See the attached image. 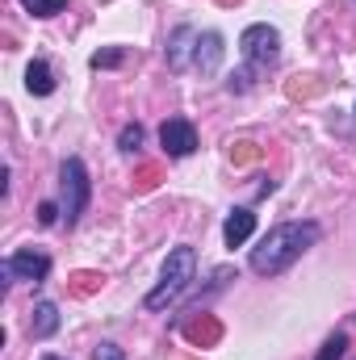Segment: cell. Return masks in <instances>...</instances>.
I'll return each mask as SVG.
<instances>
[{"mask_svg": "<svg viewBox=\"0 0 356 360\" xmlns=\"http://www.w3.org/2000/svg\"><path fill=\"white\" fill-rule=\"evenodd\" d=\"M59 331V306L55 302H38L34 306V319H30V335L34 340H51Z\"/></svg>", "mask_w": 356, "mask_h": 360, "instance_id": "10", "label": "cell"}, {"mask_svg": "<svg viewBox=\"0 0 356 360\" xmlns=\"http://www.w3.org/2000/svg\"><path fill=\"white\" fill-rule=\"evenodd\" d=\"M25 89L34 92V96H51V92H55V72H51L46 59H34V63L25 68Z\"/></svg>", "mask_w": 356, "mask_h": 360, "instance_id": "11", "label": "cell"}, {"mask_svg": "<svg viewBox=\"0 0 356 360\" xmlns=\"http://www.w3.org/2000/svg\"><path fill=\"white\" fill-rule=\"evenodd\" d=\"M0 272H4V281H34V285H42L51 276V256L38 252V248H21V252L4 256Z\"/></svg>", "mask_w": 356, "mask_h": 360, "instance_id": "5", "label": "cell"}, {"mask_svg": "<svg viewBox=\"0 0 356 360\" xmlns=\"http://www.w3.org/2000/svg\"><path fill=\"white\" fill-rule=\"evenodd\" d=\"M184 335H189L193 344H201V340H218V323H205V327H184Z\"/></svg>", "mask_w": 356, "mask_h": 360, "instance_id": "17", "label": "cell"}, {"mask_svg": "<svg viewBox=\"0 0 356 360\" xmlns=\"http://www.w3.org/2000/svg\"><path fill=\"white\" fill-rule=\"evenodd\" d=\"M252 155H256V151H252V143H239V151H235V160H239V164H248Z\"/></svg>", "mask_w": 356, "mask_h": 360, "instance_id": "19", "label": "cell"}, {"mask_svg": "<svg viewBox=\"0 0 356 360\" xmlns=\"http://www.w3.org/2000/svg\"><path fill=\"white\" fill-rule=\"evenodd\" d=\"M222 4H231V0H222Z\"/></svg>", "mask_w": 356, "mask_h": 360, "instance_id": "21", "label": "cell"}, {"mask_svg": "<svg viewBox=\"0 0 356 360\" xmlns=\"http://www.w3.org/2000/svg\"><path fill=\"white\" fill-rule=\"evenodd\" d=\"M319 239H323L319 222H276L265 239L252 248V272L256 276H276V272L289 269L293 260H302Z\"/></svg>", "mask_w": 356, "mask_h": 360, "instance_id": "1", "label": "cell"}, {"mask_svg": "<svg viewBox=\"0 0 356 360\" xmlns=\"http://www.w3.org/2000/svg\"><path fill=\"white\" fill-rule=\"evenodd\" d=\"M193 276H197V252L189 248V243H180L168 252V260H164V272H160V285L147 293V310H168L172 302L184 297V289L193 285Z\"/></svg>", "mask_w": 356, "mask_h": 360, "instance_id": "2", "label": "cell"}, {"mask_svg": "<svg viewBox=\"0 0 356 360\" xmlns=\"http://www.w3.org/2000/svg\"><path fill=\"white\" fill-rule=\"evenodd\" d=\"M92 360H126V352H122L117 344H96V348H92Z\"/></svg>", "mask_w": 356, "mask_h": 360, "instance_id": "18", "label": "cell"}, {"mask_svg": "<svg viewBox=\"0 0 356 360\" xmlns=\"http://www.w3.org/2000/svg\"><path fill=\"white\" fill-rule=\"evenodd\" d=\"M42 360H63V356H42Z\"/></svg>", "mask_w": 356, "mask_h": 360, "instance_id": "20", "label": "cell"}, {"mask_svg": "<svg viewBox=\"0 0 356 360\" xmlns=\"http://www.w3.org/2000/svg\"><path fill=\"white\" fill-rule=\"evenodd\" d=\"M218 63H222V34L205 30V34L197 38V55H193V68H197L201 76H214V72H218Z\"/></svg>", "mask_w": 356, "mask_h": 360, "instance_id": "8", "label": "cell"}, {"mask_svg": "<svg viewBox=\"0 0 356 360\" xmlns=\"http://www.w3.org/2000/svg\"><path fill=\"white\" fill-rule=\"evenodd\" d=\"M252 231H256V214L252 210H231L227 214V222H222V239H227V248H243L248 239H252Z\"/></svg>", "mask_w": 356, "mask_h": 360, "instance_id": "9", "label": "cell"}, {"mask_svg": "<svg viewBox=\"0 0 356 360\" xmlns=\"http://www.w3.org/2000/svg\"><path fill=\"white\" fill-rule=\"evenodd\" d=\"M122 59H126V51H117V46H113V51H96V55H92L89 63L96 68V72H101V68H117Z\"/></svg>", "mask_w": 356, "mask_h": 360, "instance_id": "15", "label": "cell"}, {"mask_svg": "<svg viewBox=\"0 0 356 360\" xmlns=\"http://www.w3.org/2000/svg\"><path fill=\"white\" fill-rule=\"evenodd\" d=\"M344 352H348V335L336 331V335H327V344L319 348V356L314 360H344Z\"/></svg>", "mask_w": 356, "mask_h": 360, "instance_id": "12", "label": "cell"}, {"mask_svg": "<svg viewBox=\"0 0 356 360\" xmlns=\"http://www.w3.org/2000/svg\"><path fill=\"white\" fill-rule=\"evenodd\" d=\"M197 38H201V34H197L193 25H180L177 34L168 38V68H172V72H184V68H189V55H197Z\"/></svg>", "mask_w": 356, "mask_h": 360, "instance_id": "7", "label": "cell"}, {"mask_svg": "<svg viewBox=\"0 0 356 360\" xmlns=\"http://www.w3.org/2000/svg\"><path fill=\"white\" fill-rule=\"evenodd\" d=\"M160 143H164V155L184 160V155L197 151V130H193L189 117H168V122L160 126Z\"/></svg>", "mask_w": 356, "mask_h": 360, "instance_id": "6", "label": "cell"}, {"mask_svg": "<svg viewBox=\"0 0 356 360\" xmlns=\"http://www.w3.org/2000/svg\"><path fill=\"white\" fill-rule=\"evenodd\" d=\"M89 197H92V180H89V168L80 155H68L63 168H59V210H63V222L76 226L80 214L89 210Z\"/></svg>", "mask_w": 356, "mask_h": 360, "instance_id": "3", "label": "cell"}, {"mask_svg": "<svg viewBox=\"0 0 356 360\" xmlns=\"http://www.w3.org/2000/svg\"><path fill=\"white\" fill-rule=\"evenodd\" d=\"M117 147H122V151H139V147H143V126H139V122L122 126V134H117Z\"/></svg>", "mask_w": 356, "mask_h": 360, "instance_id": "13", "label": "cell"}, {"mask_svg": "<svg viewBox=\"0 0 356 360\" xmlns=\"http://www.w3.org/2000/svg\"><path fill=\"white\" fill-rule=\"evenodd\" d=\"M38 222H42V226H55V222H63V210H59V201H42V205H38Z\"/></svg>", "mask_w": 356, "mask_h": 360, "instance_id": "16", "label": "cell"}, {"mask_svg": "<svg viewBox=\"0 0 356 360\" xmlns=\"http://www.w3.org/2000/svg\"><path fill=\"white\" fill-rule=\"evenodd\" d=\"M239 51H243V63L260 76L268 68H276V59H281V34L265 21H256L239 34Z\"/></svg>", "mask_w": 356, "mask_h": 360, "instance_id": "4", "label": "cell"}, {"mask_svg": "<svg viewBox=\"0 0 356 360\" xmlns=\"http://www.w3.org/2000/svg\"><path fill=\"white\" fill-rule=\"evenodd\" d=\"M34 17H55V13H63L68 8V0H21Z\"/></svg>", "mask_w": 356, "mask_h": 360, "instance_id": "14", "label": "cell"}]
</instances>
